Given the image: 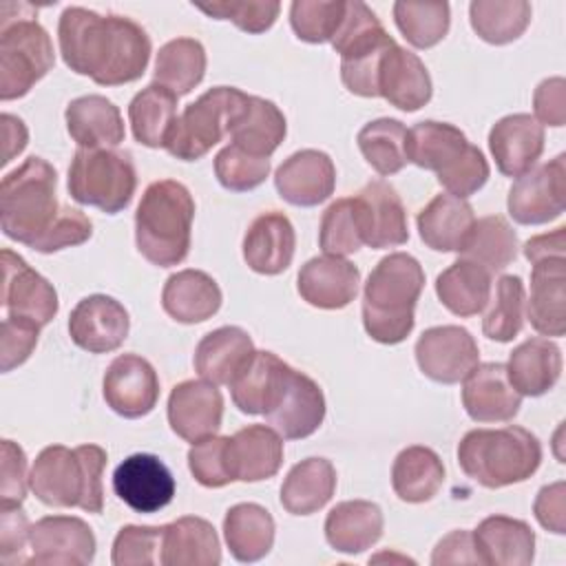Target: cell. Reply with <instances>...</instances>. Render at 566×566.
Masks as SVG:
<instances>
[{
    "label": "cell",
    "instance_id": "obj_1",
    "mask_svg": "<svg viewBox=\"0 0 566 566\" xmlns=\"http://www.w3.org/2000/svg\"><path fill=\"white\" fill-rule=\"evenodd\" d=\"M64 64L99 86H119L144 75L150 38L130 18L99 15L84 7H66L57 22Z\"/></svg>",
    "mask_w": 566,
    "mask_h": 566
},
{
    "label": "cell",
    "instance_id": "obj_2",
    "mask_svg": "<svg viewBox=\"0 0 566 566\" xmlns=\"http://www.w3.org/2000/svg\"><path fill=\"white\" fill-rule=\"evenodd\" d=\"M422 287L424 272L418 259L407 252L380 259L363 290L365 332L382 345L402 343L413 329V310Z\"/></svg>",
    "mask_w": 566,
    "mask_h": 566
},
{
    "label": "cell",
    "instance_id": "obj_3",
    "mask_svg": "<svg viewBox=\"0 0 566 566\" xmlns=\"http://www.w3.org/2000/svg\"><path fill=\"white\" fill-rule=\"evenodd\" d=\"M106 460V451L99 444L44 447L31 467L29 486L46 506H77L97 515L104 509L102 473Z\"/></svg>",
    "mask_w": 566,
    "mask_h": 566
},
{
    "label": "cell",
    "instance_id": "obj_4",
    "mask_svg": "<svg viewBox=\"0 0 566 566\" xmlns=\"http://www.w3.org/2000/svg\"><path fill=\"white\" fill-rule=\"evenodd\" d=\"M195 199L175 179L153 181L135 212V243L139 254L159 268L179 265L190 252Z\"/></svg>",
    "mask_w": 566,
    "mask_h": 566
},
{
    "label": "cell",
    "instance_id": "obj_5",
    "mask_svg": "<svg viewBox=\"0 0 566 566\" xmlns=\"http://www.w3.org/2000/svg\"><path fill=\"white\" fill-rule=\"evenodd\" d=\"M407 159L424 170H433L438 184L460 199L478 192L491 175L484 153L447 122L424 119L409 128Z\"/></svg>",
    "mask_w": 566,
    "mask_h": 566
},
{
    "label": "cell",
    "instance_id": "obj_6",
    "mask_svg": "<svg viewBox=\"0 0 566 566\" xmlns=\"http://www.w3.org/2000/svg\"><path fill=\"white\" fill-rule=\"evenodd\" d=\"M542 462L539 440L524 427L471 429L458 444V464L467 478L502 489L528 480Z\"/></svg>",
    "mask_w": 566,
    "mask_h": 566
},
{
    "label": "cell",
    "instance_id": "obj_7",
    "mask_svg": "<svg viewBox=\"0 0 566 566\" xmlns=\"http://www.w3.org/2000/svg\"><path fill=\"white\" fill-rule=\"evenodd\" d=\"M55 188V168L35 155L7 172L0 184V226L4 237L29 248L44 237L62 210Z\"/></svg>",
    "mask_w": 566,
    "mask_h": 566
},
{
    "label": "cell",
    "instance_id": "obj_8",
    "mask_svg": "<svg viewBox=\"0 0 566 566\" xmlns=\"http://www.w3.org/2000/svg\"><path fill=\"white\" fill-rule=\"evenodd\" d=\"M248 102L250 95L234 86L208 88L199 99L188 104L181 115H177L164 148L181 161L203 157L214 144L230 135L245 113Z\"/></svg>",
    "mask_w": 566,
    "mask_h": 566
},
{
    "label": "cell",
    "instance_id": "obj_9",
    "mask_svg": "<svg viewBox=\"0 0 566 566\" xmlns=\"http://www.w3.org/2000/svg\"><path fill=\"white\" fill-rule=\"evenodd\" d=\"M66 186L77 203L117 214L135 195V164L128 153L113 148H80L69 166Z\"/></svg>",
    "mask_w": 566,
    "mask_h": 566
},
{
    "label": "cell",
    "instance_id": "obj_10",
    "mask_svg": "<svg viewBox=\"0 0 566 566\" xmlns=\"http://www.w3.org/2000/svg\"><path fill=\"white\" fill-rule=\"evenodd\" d=\"M55 64L46 29L31 18L2 20L0 31V99L24 97Z\"/></svg>",
    "mask_w": 566,
    "mask_h": 566
},
{
    "label": "cell",
    "instance_id": "obj_11",
    "mask_svg": "<svg viewBox=\"0 0 566 566\" xmlns=\"http://www.w3.org/2000/svg\"><path fill=\"white\" fill-rule=\"evenodd\" d=\"M263 416L283 440H303L323 424V389L307 374L287 365L276 396Z\"/></svg>",
    "mask_w": 566,
    "mask_h": 566
},
{
    "label": "cell",
    "instance_id": "obj_12",
    "mask_svg": "<svg viewBox=\"0 0 566 566\" xmlns=\"http://www.w3.org/2000/svg\"><path fill=\"white\" fill-rule=\"evenodd\" d=\"M566 206V155L520 175L509 190V214L522 226H542L562 217Z\"/></svg>",
    "mask_w": 566,
    "mask_h": 566
},
{
    "label": "cell",
    "instance_id": "obj_13",
    "mask_svg": "<svg viewBox=\"0 0 566 566\" xmlns=\"http://www.w3.org/2000/svg\"><path fill=\"white\" fill-rule=\"evenodd\" d=\"M0 303L4 316L29 321L38 327L49 325L60 307L55 287L13 250H2Z\"/></svg>",
    "mask_w": 566,
    "mask_h": 566
},
{
    "label": "cell",
    "instance_id": "obj_14",
    "mask_svg": "<svg viewBox=\"0 0 566 566\" xmlns=\"http://www.w3.org/2000/svg\"><path fill=\"white\" fill-rule=\"evenodd\" d=\"M29 564L42 566H86L95 557V535L91 526L73 515H46L31 524Z\"/></svg>",
    "mask_w": 566,
    "mask_h": 566
},
{
    "label": "cell",
    "instance_id": "obj_15",
    "mask_svg": "<svg viewBox=\"0 0 566 566\" xmlns=\"http://www.w3.org/2000/svg\"><path fill=\"white\" fill-rule=\"evenodd\" d=\"M413 352L420 371L442 385L464 380L480 358L475 338L460 325H438L424 329L416 340Z\"/></svg>",
    "mask_w": 566,
    "mask_h": 566
},
{
    "label": "cell",
    "instance_id": "obj_16",
    "mask_svg": "<svg viewBox=\"0 0 566 566\" xmlns=\"http://www.w3.org/2000/svg\"><path fill=\"white\" fill-rule=\"evenodd\" d=\"M130 318L126 307L106 294H91L77 301L69 316L71 340L88 354L115 352L128 336Z\"/></svg>",
    "mask_w": 566,
    "mask_h": 566
},
{
    "label": "cell",
    "instance_id": "obj_17",
    "mask_svg": "<svg viewBox=\"0 0 566 566\" xmlns=\"http://www.w3.org/2000/svg\"><path fill=\"white\" fill-rule=\"evenodd\" d=\"M106 405L122 418H142L153 411L159 398V378L155 367L137 356V354H122L117 356L102 382Z\"/></svg>",
    "mask_w": 566,
    "mask_h": 566
},
{
    "label": "cell",
    "instance_id": "obj_18",
    "mask_svg": "<svg viewBox=\"0 0 566 566\" xmlns=\"http://www.w3.org/2000/svg\"><path fill=\"white\" fill-rule=\"evenodd\" d=\"M115 495L135 513H155L172 502L175 478L153 453H133L113 473Z\"/></svg>",
    "mask_w": 566,
    "mask_h": 566
},
{
    "label": "cell",
    "instance_id": "obj_19",
    "mask_svg": "<svg viewBox=\"0 0 566 566\" xmlns=\"http://www.w3.org/2000/svg\"><path fill=\"white\" fill-rule=\"evenodd\" d=\"M363 243L374 250L396 248L407 243L409 226H407V210L396 192V188L382 179L369 181L363 190L354 197Z\"/></svg>",
    "mask_w": 566,
    "mask_h": 566
},
{
    "label": "cell",
    "instance_id": "obj_20",
    "mask_svg": "<svg viewBox=\"0 0 566 566\" xmlns=\"http://www.w3.org/2000/svg\"><path fill=\"white\" fill-rule=\"evenodd\" d=\"M223 418V396L208 380H184L168 396V424L186 442L214 436Z\"/></svg>",
    "mask_w": 566,
    "mask_h": 566
},
{
    "label": "cell",
    "instance_id": "obj_21",
    "mask_svg": "<svg viewBox=\"0 0 566 566\" xmlns=\"http://www.w3.org/2000/svg\"><path fill=\"white\" fill-rule=\"evenodd\" d=\"M274 186L283 201L312 208L332 197L336 168L327 153L305 148L290 155L274 172Z\"/></svg>",
    "mask_w": 566,
    "mask_h": 566
},
{
    "label": "cell",
    "instance_id": "obj_22",
    "mask_svg": "<svg viewBox=\"0 0 566 566\" xmlns=\"http://www.w3.org/2000/svg\"><path fill=\"white\" fill-rule=\"evenodd\" d=\"M462 405L475 422H509L522 407L502 363H478L462 380Z\"/></svg>",
    "mask_w": 566,
    "mask_h": 566
},
{
    "label": "cell",
    "instance_id": "obj_23",
    "mask_svg": "<svg viewBox=\"0 0 566 566\" xmlns=\"http://www.w3.org/2000/svg\"><path fill=\"white\" fill-rule=\"evenodd\" d=\"M358 283L360 270L352 261L334 254L310 259L296 279L301 298L318 310L347 307L358 294Z\"/></svg>",
    "mask_w": 566,
    "mask_h": 566
},
{
    "label": "cell",
    "instance_id": "obj_24",
    "mask_svg": "<svg viewBox=\"0 0 566 566\" xmlns=\"http://www.w3.org/2000/svg\"><path fill=\"white\" fill-rule=\"evenodd\" d=\"M489 150L506 177L528 172L544 150V126L528 113H513L497 119L489 130Z\"/></svg>",
    "mask_w": 566,
    "mask_h": 566
},
{
    "label": "cell",
    "instance_id": "obj_25",
    "mask_svg": "<svg viewBox=\"0 0 566 566\" xmlns=\"http://www.w3.org/2000/svg\"><path fill=\"white\" fill-rule=\"evenodd\" d=\"M433 93L431 75L422 60L405 46L391 44L378 66V97L391 106L413 113L429 104Z\"/></svg>",
    "mask_w": 566,
    "mask_h": 566
},
{
    "label": "cell",
    "instance_id": "obj_26",
    "mask_svg": "<svg viewBox=\"0 0 566 566\" xmlns=\"http://www.w3.org/2000/svg\"><path fill=\"white\" fill-rule=\"evenodd\" d=\"M526 316L531 327L544 336L566 332V256H548L533 263Z\"/></svg>",
    "mask_w": 566,
    "mask_h": 566
},
{
    "label": "cell",
    "instance_id": "obj_27",
    "mask_svg": "<svg viewBox=\"0 0 566 566\" xmlns=\"http://www.w3.org/2000/svg\"><path fill=\"white\" fill-rule=\"evenodd\" d=\"M296 248L292 221L276 210L259 214L243 237V259L250 270L274 276L290 268Z\"/></svg>",
    "mask_w": 566,
    "mask_h": 566
},
{
    "label": "cell",
    "instance_id": "obj_28",
    "mask_svg": "<svg viewBox=\"0 0 566 566\" xmlns=\"http://www.w3.org/2000/svg\"><path fill=\"white\" fill-rule=\"evenodd\" d=\"M475 551L482 564L528 566L535 557V533L517 517L489 515L473 531Z\"/></svg>",
    "mask_w": 566,
    "mask_h": 566
},
{
    "label": "cell",
    "instance_id": "obj_29",
    "mask_svg": "<svg viewBox=\"0 0 566 566\" xmlns=\"http://www.w3.org/2000/svg\"><path fill=\"white\" fill-rule=\"evenodd\" d=\"M219 283L201 270H179L170 274L161 290V307L177 323L192 325L212 318L221 307Z\"/></svg>",
    "mask_w": 566,
    "mask_h": 566
},
{
    "label": "cell",
    "instance_id": "obj_30",
    "mask_svg": "<svg viewBox=\"0 0 566 566\" xmlns=\"http://www.w3.org/2000/svg\"><path fill=\"white\" fill-rule=\"evenodd\" d=\"M228 460L234 480L261 482L281 469L283 438L265 424H250L228 436Z\"/></svg>",
    "mask_w": 566,
    "mask_h": 566
},
{
    "label": "cell",
    "instance_id": "obj_31",
    "mask_svg": "<svg viewBox=\"0 0 566 566\" xmlns=\"http://www.w3.org/2000/svg\"><path fill=\"white\" fill-rule=\"evenodd\" d=\"M418 234L427 248L436 252H460L475 226L469 201L455 195H436L418 212Z\"/></svg>",
    "mask_w": 566,
    "mask_h": 566
},
{
    "label": "cell",
    "instance_id": "obj_32",
    "mask_svg": "<svg viewBox=\"0 0 566 566\" xmlns=\"http://www.w3.org/2000/svg\"><path fill=\"white\" fill-rule=\"evenodd\" d=\"M254 354L250 334L237 325L208 332L195 349L197 374L212 385H230Z\"/></svg>",
    "mask_w": 566,
    "mask_h": 566
},
{
    "label": "cell",
    "instance_id": "obj_33",
    "mask_svg": "<svg viewBox=\"0 0 566 566\" xmlns=\"http://www.w3.org/2000/svg\"><path fill=\"white\" fill-rule=\"evenodd\" d=\"M506 376L520 396H544L562 376V349L548 338H528L511 354Z\"/></svg>",
    "mask_w": 566,
    "mask_h": 566
},
{
    "label": "cell",
    "instance_id": "obj_34",
    "mask_svg": "<svg viewBox=\"0 0 566 566\" xmlns=\"http://www.w3.org/2000/svg\"><path fill=\"white\" fill-rule=\"evenodd\" d=\"M64 117L69 135L80 148H115L124 142L122 113L104 95L75 97Z\"/></svg>",
    "mask_w": 566,
    "mask_h": 566
},
{
    "label": "cell",
    "instance_id": "obj_35",
    "mask_svg": "<svg viewBox=\"0 0 566 566\" xmlns=\"http://www.w3.org/2000/svg\"><path fill=\"white\" fill-rule=\"evenodd\" d=\"M382 524L378 504L367 500L338 502L325 517V539L338 553L358 555L380 539Z\"/></svg>",
    "mask_w": 566,
    "mask_h": 566
},
{
    "label": "cell",
    "instance_id": "obj_36",
    "mask_svg": "<svg viewBox=\"0 0 566 566\" xmlns=\"http://www.w3.org/2000/svg\"><path fill=\"white\" fill-rule=\"evenodd\" d=\"M219 562L221 544L208 520L186 515L164 526V566H217Z\"/></svg>",
    "mask_w": 566,
    "mask_h": 566
},
{
    "label": "cell",
    "instance_id": "obj_37",
    "mask_svg": "<svg viewBox=\"0 0 566 566\" xmlns=\"http://www.w3.org/2000/svg\"><path fill=\"white\" fill-rule=\"evenodd\" d=\"M336 491V469L325 458H305L290 469L281 484V504L292 515L321 511Z\"/></svg>",
    "mask_w": 566,
    "mask_h": 566
},
{
    "label": "cell",
    "instance_id": "obj_38",
    "mask_svg": "<svg viewBox=\"0 0 566 566\" xmlns=\"http://www.w3.org/2000/svg\"><path fill=\"white\" fill-rule=\"evenodd\" d=\"M223 537L237 562H259L274 544V517L261 504H234L223 517Z\"/></svg>",
    "mask_w": 566,
    "mask_h": 566
},
{
    "label": "cell",
    "instance_id": "obj_39",
    "mask_svg": "<svg viewBox=\"0 0 566 566\" xmlns=\"http://www.w3.org/2000/svg\"><path fill=\"white\" fill-rule=\"evenodd\" d=\"M436 294L451 314L475 316L491 301V272L460 256L438 274Z\"/></svg>",
    "mask_w": 566,
    "mask_h": 566
},
{
    "label": "cell",
    "instance_id": "obj_40",
    "mask_svg": "<svg viewBox=\"0 0 566 566\" xmlns=\"http://www.w3.org/2000/svg\"><path fill=\"white\" fill-rule=\"evenodd\" d=\"M444 482V464L440 455L422 444L402 449L391 467L394 493L409 504L429 502Z\"/></svg>",
    "mask_w": 566,
    "mask_h": 566
},
{
    "label": "cell",
    "instance_id": "obj_41",
    "mask_svg": "<svg viewBox=\"0 0 566 566\" xmlns=\"http://www.w3.org/2000/svg\"><path fill=\"white\" fill-rule=\"evenodd\" d=\"M285 367L287 363H283L276 354L254 349L250 360L228 385L234 407L248 416L265 413L276 396Z\"/></svg>",
    "mask_w": 566,
    "mask_h": 566
},
{
    "label": "cell",
    "instance_id": "obj_42",
    "mask_svg": "<svg viewBox=\"0 0 566 566\" xmlns=\"http://www.w3.org/2000/svg\"><path fill=\"white\" fill-rule=\"evenodd\" d=\"M133 137L148 148H164L177 119V95L153 82L142 88L128 104Z\"/></svg>",
    "mask_w": 566,
    "mask_h": 566
},
{
    "label": "cell",
    "instance_id": "obj_43",
    "mask_svg": "<svg viewBox=\"0 0 566 566\" xmlns=\"http://www.w3.org/2000/svg\"><path fill=\"white\" fill-rule=\"evenodd\" d=\"M285 115L279 106L265 97L250 95L245 113L230 130V139L250 155L270 157L285 139Z\"/></svg>",
    "mask_w": 566,
    "mask_h": 566
},
{
    "label": "cell",
    "instance_id": "obj_44",
    "mask_svg": "<svg viewBox=\"0 0 566 566\" xmlns=\"http://www.w3.org/2000/svg\"><path fill=\"white\" fill-rule=\"evenodd\" d=\"M206 75V49L195 38L166 42L155 60V82L177 97L190 93Z\"/></svg>",
    "mask_w": 566,
    "mask_h": 566
},
{
    "label": "cell",
    "instance_id": "obj_45",
    "mask_svg": "<svg viewBox=\"0 0 566 566\" xmlns=\"http://www.w3.org/2000/svg\"><path fill=\"white\" fill-rule=\"evenodd\" d=\"M462 259H469L484 270L500 272L517 256V234L500 214H489L475 221L464 248Z\"/></svg>",
    "mask_w": 566,
    "mask_h": 566
},
{
    "label": "cell",
    "instance_id": "obj_46",
    "mask_svg": "<svg viewBox=\"0 0 566 566\" xmlns=\"http://www.w3.org/2000/svg\"><path fill=\"white\" fill-rule=\"evenodd\" d=\"M469 20L484 42L509 44L526 31L531 4L526 0H473L469 4Z\"/></svg>",
    "mask_w": 566,
    "mask_h": 566
},
{
    "label": "cell",
    "instance_id": "obj_47",
    "mask_svg": "<svg viewBox=\"0 0 566 566\" xmlns=\"http://www.w3.org/2000/svg\"><path fill=\"white\" fill-rule=\"evenodd\" d=\"M358 148L378 175H396L407 166V128L402 122L380 117L358 130Z\"/></svg>",
    "mask_w": 566,
    "mask_h": 566
},
{
    "label": "cell",
    "instance_id": "obj_48",
    "mask_svg": "<svg viewBox=\"0 0 566 566\" xmlns=\"http://www.w3.org/2000/svg\"><path fill=\"white\" fill-rule=\"evenodd\" d=\"M526 290L520 276L504 274L495 283V296L482 318V332L497 343L513 340L524 325Z\"/></svg>",
    "mask_w": 566,
    "mask_h": 566
},
{
    "label": "cell",
    "instance_id": "obj_49",
    "mask_svg": "<svg viewBox=\"0 0 566 566\" xmlns=\"http://www.w3.org/2000/svg\"><path fill=\"white\" fill-rule=\"evenodd\" d=\"M394 20L411 46L431 49L447 35L451 9L447 2H394Z\"/></svg>",
    "mask_w": 566,
    "mask_h": 566
},
{
    "label": "cell",
    "instance_id": "obj_50",
    "mask_svg": "<svg viewBox=\"0 0 566 566\" xmlns=\"http://www.w3.org/2000/svg\"><path fill=\"white\" fill-rule=\"evenodd\" d=\"M318 245L325 254L334 256H345L360 250L363 232L354 197H343L327 206L321 217Z\"/></svg>",
    "mask_w": 566,
    "mask_h": 566
},
{
    "label": "cell",
    "instance_id": "obj_51",
    "mask_svg": "<svg viewBox=\"0 0 566 566\" xmlns=\"http://www.w3.org/2000/svg\"><path fill=\"white\" fill-rule=\"evenodd\" d=\"M343 13V0H294L290 4V24L298 40L323 44L334 38Z\"/></svg>",
    "mask_w": 566,
    "mask_h": 566
},
{
    "label": "cell",
    "instance_id": "obj_52",
    "mask_svg": "<svg viewBox=\"0 0 566 566\" xmlns=\"http://www.w3.org/2000/svg\"><path fill=\"white\" fill-rule=\"evenodd\" d=\"M214 175L219 184L232 192H248L270 175V157H256L243 148L228 144L214 157Z\"/></svg>",
    "mask_w": 566,
    "mask_h": 566
},
{
    "label": "cell",
    "instance_id": "obj_53",
    "mask_svg": "<svg viewBox=\"0 0 566 566\" xmlns=\"http://www.w3.org/2000/svg\"><path fill=\"white\" fill-rule=\"evenodd\" d=\"M192 7L214 20H230L245 33L268 31L281 11V2L276 0H214L192 2Z\"/></svg>",
    "mask_w": 566,
    "mask_h": 566
},
{
    "label": "cell",
    "instance_id": "obj_54",
    "mask_svg": "<svg viewBox=\"0 0 566 566\" xmlns=\"http://www.w3.org/2000/svg\"><path fill=\"white\" fill-rule=\"evenodd\" d=\"M164 526H137L128 524L119 528L113 542L115 566H155L161 564Z\"/></svg>",
    "mask_w": 566,
    "mask_h": 566
},
{
    "label": "cell",
    "instance_id": "obj_55",
    "mask_svg": "<svg viewBox=\"0 0 566 566\" xmlns=\"http://www.w3.org/2000/svg\"><path fill=\"white\" fill-rule=\"evenodd\" d=\"M188 469L201 486L221 489L234 482L228 460V436H208L192 442L188 451Z\"/></svg>",
    "mask_w": 566,
    "mask_h": 566
},
{
    "label": "cell",
    "instance_id": "obj_56",
    "mask_svg": "<svg viewBox=\"0 0 566 566\" xmlns=\"http://www.w3.org/2000/svg\"><path fill=\"white\" fill-rule=\"evenodd\" d=\"M93 234V223L91 219L71 206H62L55 223L49 228V232L44 237H40L31 250L42 252V254H51L71 245H80L84 241H88Z\"/></svg>",
    "mask_w": 566,
    "mask_h": 566
},
{
    "label": "cell",
    "instance_id": "obj_57",
    "mask_svg": "<svg viewBox=\"0 0 566 566\" xmlns=\"http://www.w3.org/2000/svg\"><path fill=\"white\" fill-rule=\"evenodd\" d=\"M38 336H40L38 325L4 316L2 329H0V369L7 374L13 367H20L35 349Z\"/></svg>",
    "mask_w": 566,
    "mask_h": 566
},
{
    "label": "cell",
    "instance_id": "obj_58",
    "mask_svg": "<svg viewBox=\"0 0 566 566\" xmlns=\"http://www.w3.org/2000/svg\"><path fill=\"white\" fill-rule=\"evenodd\" d=\"M27 455L13 440H2V471L0 497L2 506H20L27 497Z\"/></svg>",
    "mask_w": 566,
    "mask_h": 566
},
{
    "label": "cell",
    "instance_id": "obj_59",
    "mask_svg": "<svg viewBox=\"0 0 566 566\" xmlns=\"http://www.w3.org/2000/svg\"><path fill=\"white\" fill-rule=\"evenodd\" d=\"M31 524L20 506H2L0 513V559L7 564L27 562L22 557L24 546L29 544Z\"/></svg>",
    "mask_w": 566,
    "mask_h": 566
},
{
    "label": "cell",
    "instance_id": "obj_60",
    "mask_svg": "<svg viewBox=\"0 0 566 566\" xmlns=\"http://www.w3.org/2000/svg\"><path fill=\"white\" fill-rule=\"evenodd\" d=\"M535 119L546 126H564L566 122V80L546 77L533 93Z\"/></svg>",
    "mask_w": 566,
    "mask_h": 566
},
{
    "label": "cell",
    "instance_id": "obj_61",
    "mask_svg": "<svg viewBox=\"0 0 566 566\" xmlns=\"http://www.w3.org/2000/svg\"><path fill=\"white\" fill-rule=\"evenodd\" d=\"M533 511L537 522L546 531L555 535H564L566 533V484L559 480L548 486H542L535 497Z\"/></svg>",
    "mask_w": 566,
    "mask_h": 566
},
{
    "label": "cell",
    "instance_id": "obj_62",
    "mask_svg": "<svg viewBox=\"0 0 566 566\" xmlns=\"http://www.w3.org/2000/svg\"><path fill=\"white\" fill-rule=\"evenodd\" d=\"M433 566L442 564H482L480 555L475 551L473 533L471 531H451L444 535L431 555Z\"/></svg>",
    "mask_w": 566,
    "mask_h": 566
},
{
    "label": "cell",
    "instance_id": "obj_63",
    "mask_svg": "<svg viewBox=\"0 0 566 566\" xmlns=\"http://www.w3.org/2000/svg\"><path fill=\"white\" fill-rule=\"evenodd\" d=\"M524 256L535 263L548 256H566V228L559 226L553 232L537 234L524 243Z\"/></svg>",
    "mask_w": 566,
    "mask_h": 566
},
{
    "label": "cell",
    "instance_id": "obj_64",
    "mask_svg": "<svg viewBox=\"0 0 566 566\" xmlns=\"http://www.w3.org/2000/svg\"><path fill=\"white\" fill-rule=\"evenodd\" d=\"M2 126H4V139H7L2 164H9L15 155H20L24 150L29 133H27L24 122L11 113H2Z\"/></svg>",
    "mask_w": 566,
    "mask_h": 566
}]
</instances>
